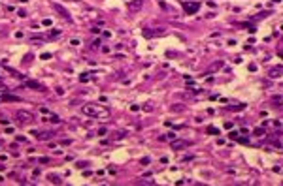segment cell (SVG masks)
<instances>
[{
  "instance_id": "obj_1",
  "label": "cell",
  "mask_w": 283,
  "mask_h": 186,
  "mask_svg": "<svg viewBox=\"0 0 283 186\" xmlns=\"http://www.w3.org/2000/svg\"><path fill=\"white\" fill-rule=\"evenodd\" d=\"M83 111H85L87 115H93V117H108V111H104V109H98L96 105L83 107Z\"/></svg>"
},
{
  "instance_id": "obj_2",
  "label": "cell",
  "mask_w": 283,
  "mask_h": 186,
  "mask_svg": "<svg viewBox=\"0 0 283 186\" xmlns=\"http://www.w3.org/2000/svg\"><path fill=\"white\" fill-rule=\"evenodd\" d=\"M183 8H185L187 13H194V11L200 8V4H198V2H183Z\"/></svg>"
},
{
  "instance_id": "obj_3",
  "label": "cell",
  "mask_w": 283,
  "mask_h": 186,
  "mask_svg": "<svg viewBox=\"0 0 283 186\" xmlns=\"http://www.w3.org/2000/svg\"><path fill=\"white\" fill-rule=\"evenodd\" d=\"M17 118L21 122H28V120H34V115L32 113H26V111H17Z\"/></svg>"
},
{
  "instance_id": "obj_4",
  "label": "cell",
  "mask_w": 283,
  "mask_h": 186,
  "mask_svg": "<svg viewBox=\"0 0 283 186\" xmlns=\"http://www.w3.org/2000/svg\"><path fill=\"white\" fill-rule=\"evenodd\" d=\"M26 85H28L30 88H36V90H44V86H42V85H40L38 81H28Z\"/></svg>"
},
{
  "instance_id": "obj_5",
  "label": "cell",
  "mask_w": 283,
  "mask_h": 186,
  "mask_svg": "<svg viewBox=\"0 0 283 186\" xmlns=\"http://www.w3.org/2000/svg\"><path fill=\"white\" fill-rule=\"evenodd\" d=\"M281 72H283L281 68H274V70H270V77H274V79H276V77H279V75H281Z\"/></svg>"
},
{
  "instance_id": "obj_6",
  "label": "cell",
  "mask_w": 283,
  "mask_h": 186,
  "mask_svg": "<svg viewBox=\"0 0 283 186\" xmlns=\"http://www.w3.org/2000/svg\"><path fill=\"white\" fill-rule=\"evenodd\" d=\"M2 100H6V102H17L19 98H17V96H4Z\"/></svg>"
},
{
  "instance_id": "obj_7",
  "label": "cell",
  "mask_w": 283,
  "mask_h": 186,
  "mask_svg": "<svg viewBox=\"0 0 283 186\" xmlns=\"http://www.w3.org/2000/svg\"><path fill=\"white\" fill-rule=\"evenodd\" d=\"M172 147H174V149H183V147H185V143H183V141L179 143V141H178V143H174Z\"/></svg>"
},
{
  "instance_id": "obj_8",
  "label": "cell",
  "mask_w": 283,
  "mask_h": 186,
  "mask_svg": "<svg viewBox=\"0 0 283 186\" xmlns=\"http://www.w3.org/2000/svg\"><path fill=\"white\" fill-rule=\"evenodd\" d=\"M262 133H264V130H262V128H257V130H255V135H262Z\"/></svg>"
}]
</instances>
